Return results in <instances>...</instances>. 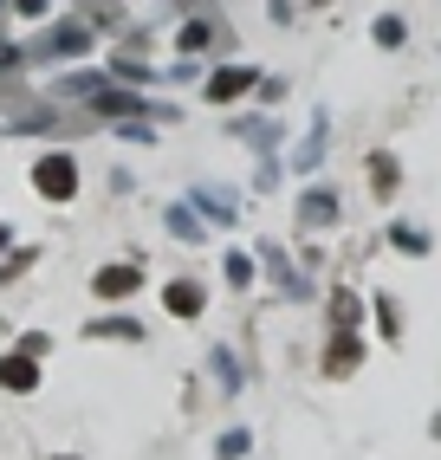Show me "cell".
<instances>
[{
	"label": "cell",
	"instance_id": "9",
	"mask_svg": "<svg viewBox=\"0 0 441 460\" xmlns=\"http://www.w3.org/2000/svg\"><path fill=\"white\" fill-rule=\"evenodd\" d=\"M325 156H331V111H311V124H305V137L292 143V156H286V169L311 181V175L325 169Z\"/></svg>",
	"mask_w": 441,
	"mask_h": 460
},
{
	"label": "cell",
	"instance_id": "17",
	"mask_svg": "<svg viewBox=\"0 0 441 460\" xmlns=\"http://www.w3.org/2000/svg\"><path fill=\"white\" fill-rule=\"evenodd\" d=\"M383 247L402 253V260H428V253H435V227H422V221H409V214H396V221L383 227Z\"/></svg>",
	"mask_w": 441,
	"mask_h": 460
},
{
	"label": "cell",
	"instance_id": "1",
	"mask_svg": "<svg viewBox=\"0 0 441 460\" xmlns=\"http://www.w3.org/2000/svg\"><path fill=\"white\" fill-rule=\"evenodd\" d=\"M20 52H26V66H72V58H91V52H98V20H91V13L46 20Z\"/></svg>",
	"mask_w": 441,
	"mask_h": 460
},
{
	"label": "cell",
	"instance_id": "28",
	"mask_svg": "<svg viewBox=\"0 0 441 460\" xmlns=\"http://www.w3.org/2000/svg\"><path fill=\"white\" fill-rule=\"evenodd\" d=\"M14 350H26V357H40V363H46V357H52V331H20V337H14Z\"/></svg>",
	"mask_w": 441,
	"mask_h": 460
},
{
	"label": "cell",
	"instance_id": "26",
	"mask_svg": "<svg viewBox=\"0 0 441 460\" xmlns=\"http://www.w3.org/2000/svg\"><path fill=\"white\" fill-rule=\"evenodd\" d=\"M7 13H20L26 26H46V20L58 13V0H7Z\"/></svg>",
	"mask_w": 441,
	"mask_h": 460
},
{
	"label": "cell",
	"instance_id": "33",
	"mask_svg": "<svg viewBox=\"0 0 441 460\" xmlns=\"http://www.w3.org/2000/svg\"><path fill=\"white\" fill-rule=\"evenodd\" d=\"M305 7H331V0H305Z\"/></svg>",
	"mask_w": 441,
	"mask_h": 460
},
{
	"label": "cell",
	"instance_id": "4",
	"mask_svg": "<svg viewBox=\"0 0 441 460\" xmlns=\"http://www.w3.org/2000/svg\"><path fill=\"white\" fill-rule=\"evenodd\" d=\"M143 286H149V260H137V253L91 266V298H98L104 312H111V305H130V298H143Z\"/></svg>",
	"mask_w": 441,
	"mask_h": 460
},
{
	"label": "cell",
	"instance_id": "5",
	"mask_svg": "<svg viewBox=\"0 0 441 460\" xmlns=\"http://www.w3.org/2000/svg\"><path fill=\"white\" fill-rule=\"evenodd\" d=\"M338 221H344V195L331 189V181L311 175L305 189H299V201H292V227L299 234H331Z\"/></svg>",
	"mask_w": 441,
	"mask_h": 460
},
{
	"label": "cell",
	"instance_id": "29",
	"mask_svg": "<svg viewBox=\"0 0 441 460\" xmlns=\"http://www.w3.org/2000/svg\"><path fill=\"white\" fill-rule=\"evenodd\" d=\"M279 169H286L279 156H260V169H254V189H260V195H266V189H279Z\"/></svg>",
	"mask_w": 441,
	"mask_h": 460
},
{
	"label": "cell",
	"instance_id": "18",
	"mask_svg": "<svg viewBox=\"0 0 441 460\" xmlns=\"http://www.w3.org/2000/svg\"><path fill=\"white\" fill-rule=\"evenodd\" d=\"M163 234L176 240V247H208V234H214V227H208L188 201H169V208H163Z\"/></svg>",
	"mask_w": 441,
	"mask_h": 460
},
{
	"label": "cell",
	"instance_id": "3",
	"mask_svg": "<svg viewBox=\"0 0 441 460\" xmlns=\"http://www.w3.org/2000/svg\"><path fill=\"white\" fill-rule=\"evenodd\" d=\"M260 66H247V58H220L214 72H202V104L208 111H234V104H247L260 91Z\"/></svg>",
	"mask_w": 441,
	"mask_h": 460
},
{
	"label": "cell",
	"instance_id": "23",
	"mask_svg": "<svg viewBox=\"0 0 441 460\" xmlns=\"http://www.w3.org/2000/svg\"><path fill=\"white\" fill-rule=\"evenodd\" d=\"M370 46H376V52H402V46H409V20H402L396 7H383V13L370 20Z\"/></svg>",
	"mask_w": 441,
	"mask_h": 460
},
{
	"label": "cell",
	"instance_id": "8",
	"mask_svg": "<svg viewBox=\"0 0 441 460\" xmlns=\"http://www.w3.org/2000/svg\"><path fill=\"white\" fill-rule=\"evenodd\" d=\"M85 344H149V324L130 312V305H111V312H98V318H85Z\"/></svg>",
	"mask_w": 441,
	"mask_h": 460
},
{
	"label": "cell",
	"instance_id": "32",
	"mask_svg": "<svg viewBox=\"0 0 441 460\" xmlns=\"http://www.w3.org/2000/svg\"><path fill=\"white\" fill-rule=\"evenodd\" d=\"M46 460H85V454H46Z\"/></svg>",
	"mask_w": 441,
	"mask_h": 460
},
{
	"label": "cell",
	"instance_id": "14",
	"mask_svg": "<svg viewBox=\"0 0 441 460\" xmlns=\"http://www.w3.org/2000/svg\"><path fill=\"white\" fill-rule=\"evenodd\" d=\"M370 318V292H357L351 279L325 286V331H364Z\"/></svg>",
	"mask_w": 441,
	"mask_h": 460
},
{
	"label": "cell",
	"instance_id": "24",
	"mask_svg": "<svg viewBox=\"0 0 441 460\" xmlns=\"http://www.w3.org/2000/svg\"><path fill=\"white\" fill-rule=\"evenodd\" d=\"M247 454H254V428H247V421H228V428L214 435V460H247Z\"/></svg>",
	"mask_w": 441,
	"mask_h": 460
},
{
	"label": "cell",
	"instance_id": "31",
	"mask_svg": "<svg viewBox=\"0 0 441 460\" xmlns=\"http://www.w3.org/2000/svg\"><path fill=\"white\" fill-rule=\"evenodd\" d=\"M7 247H14V227H7V221H0V253H7Z\"/></svg>",
	"mask_w": 441,
	"mask_h": 460
},
{
	"label": "cell",
	"instance_id": "11",
	"mask_svg": "<svg viewBox=\"0 0 441 460\" xmlns=\"http://www.w3.org/2000/svg\"><path fill=\"white\" fill-rule=\"evenodd\" d=\"M228 46V26H220L214 13H182V26H176V58H208V52H220Z\"/></svg>",
	"mask_w": 441,
	"mask_h": 460
},
{
	"label": "cell",
	"instance_id": "34",
	"mask_svg": "<svg viewBox=\"0 0 441 460\" xmlns=\"http://www.w3.org/2000/svg\"><path fill=\"white\" fill-rule=\"evenodd\" d=\"M0 13H7V0H0Z\"/></svg>",
	"mask_w": 441,
	"mask_h": 460
},
{
	"label": "cell",
	"instance_id": "12",
	"mask_svg": "<svg viewBox=\"0 0 441 460\" xmlns=\"http://www.w3.org/2000/svg\"><path fill=\"white\" fill-rule=\"evenodd\" d=\"M182 201L195 208L208 227H234V221H240V189H228V181H195Z\"/></svg>",
	"mask_w": 441,
	"mask_h": 460
},
{
	"label": "cell",
	"instance_id": "19",
	"mask_svg": "<svg viewBox=\"0 0 441 460\" xmlns=\"http://www.w3.org/2000/svg\"><path fill=\"white\" fill-rule=\"evenodd\" d=\"M208 376H214V389H220V402H234V395L247 389V363H240V350H234V344H214V350H208Z\"/></svg>",
	"mask_w": 441,
	"mask_h": 460
},
{
	"label": "cell",
	"instance_id": "22",
	"mask_svg": "<svg viewBox=\"0 0 441 460\" xmlns=\"http://www.w3.org/2000/svg\"><path fill=\"white\" fill-rule=\"evenodd\" d=\"M104 84H111V72H104V66H78V72H58V78H52V98L85 104L91 91H104Z\"/></svg>",
	"mask_w": 441,
	"mask_h": 460
},
{
	"label": "cell",
	"instance_id": "7",
	"mask_svg": "<svg viewBox=\"0 0 441 460\" xmlns=\"http://www.w3.org/2000/svg\"><path fill=\"white\" fill-rule=\"evenodd\" d=\"M370 363V337L364 331H325V350H319V376L325 383H351Z\"/></svg>",
	"mask_w": 441,
	"mask_h": 460
},
{
	"label": "cell",
	"instance_id": "27",
	"mask_svg": "<svg viewBox=\"0 0 441 460\" xmlns=\"http://www.w3.org/2000/svg\"><path fill=\"white\" fill-rule=\"evenodd\" d=\"M111 130H117V143H143V149L156 143V124H149V117H130V124H111Z\"/></svg>",
	"mask_w": 441,
	"mask_h": 460
},
{
	"label": "cell",
	"instance_id": "20",
	"mask_svg": "<svg viewBox=\"0 0 441 460\" xmlns=\"http://www.w3.org/2000/svg\"><path fill=\"white\" fill-rule=\"evenodd\" d=\"M220 286H228L234 298H247L260 286V260H254V247H228L220 253Z\"/></svg>",
	"mask_w": 441,
	"mask_h": 460
},
{
	"label": "cell",
	"instance_id": "21",
	"mask_svg": "<svg viewBox=\"0 0 441 460\" xmlns=\"http://www.w3.org/2000/svg\"><path fill=\"white\" fill-rule=\"evenodd\" d=\"M370 324H376V337L396 350L402 337H409V318H402V298L396 292H370Z\"/></svg>",
	"mask_w": 441,
	"mask_h": 460
},
{
	"label": "cell",
	"instance_id": "13",
	"mask_svg": "<svg viewBox=\"0 0 441 460\" xmlns=\"http://www.w3.org/2000/svg\"><path fill=\"white\" fill-rule=\"evenodd\" d=\"M364 189H370L376 208L402 201V156H396V149H370V156H364Z\"/></svg>",
	"mask_w": 441,
	"mask_h": 460
},
{
	"label": "cell",
	"instance_id": "16",
	"mask_svg": "<svg viewBox=\"0 0 441 460\" xmlns=\"http://www.w3.org/2000/svg\"><path fill=\"white\" fill-rule=\"evenodd\" d=\"M247 149H254V156H279V143H286V124H279L273 111H254V117H234L228 124Z\"/></svg>",
	"mask_w": 441,
	"mask_h": 460
},
{
	"label": "cell",
	"instance_id": "15",
	"mask_svg": "<svg viewBox=\"0 0 441 460\" xmlns=\"http://www.w3.org/2000/svg\"><path fill=\"white\" fill-rule=\"evenodd\" d=\"M46 383V363L26 357V350H0V395H14V402H26V395H40Z\"/></svg>",
	"mask_w": 441,
	"mask_h": 460
},
{
	"label": "cell",
	"instance_id": "10",
	"mask_svg": "<svg viewBox=\"0 0 441 460\" xmlns=\"http://www.w3.org/2000/svg\"><path fill=\"white\" fill-rule=\"evenodd\" d=\"M163 318H176V324H195V318H208V286L195 279V272H176V279H163Z\"/></svg>",
	"mask_w": 441,
	"mask_h": 460
},
{
	"label": "cell",
	"instance_id": "30",
	"mask_svg": "<svg viewBox=\"0 0 441 460\" xmlns=\"http://www.w3.org/2000/svg\"><path fill=\"white\" fill-rule=\"evenodd\" d=\"M428 441H441V409H435V415H428Z\"/></svg>",
	"mask_w": 441,
	"mask_h": 460
},
{
	"label": "cell",
	"instance_id": "6",
	"mask_svg": "<svg viewBox=\"0 0 441 460\" xmlns=\"http://www.w3.org/2000/svg\"><path fill=\"white\" fill-rule=\"evenodd\" d=\"M254 260H260V279H273V292H279V298L305 305L311 292H319V286H311V272H305V266H292V253L279 247V240H260V247H254Z\"/></svg>",
	"mask_w": 441,
	"mask_h": 460
},
{
	"label": "cell",
	"instance_id": "2",
	"mask_svg": "<svg viewBox=\"0 0 441 460\" xmlns=\"http://www.w3.org/2000/svg\"><path fill=\"white\" fill-rule=\"evenodd\" d=\"M26 189H33L40 201H52V208H72L78 195H85V163H78V149H40L33 156V169H26Z\"/></svg>",
	"mask_w": 441,
	"mask_h": 460
},
{
	"label": "cell",
	"instance_id": "25",
	"mask_svg": "<svg viewBox=\"0 0 441 460\" xmlns=\"http://www.w3.org/2000/svg\"><path fill=\"white\" fill-rule=\"evenodd\" d=\"M33 266H40V247H20V240H14V247L0 253V286H14V279H26V272H33Z\"/></svg>",
	"mask_w": 441,
	"mask_h": 460
}]
</instances>
